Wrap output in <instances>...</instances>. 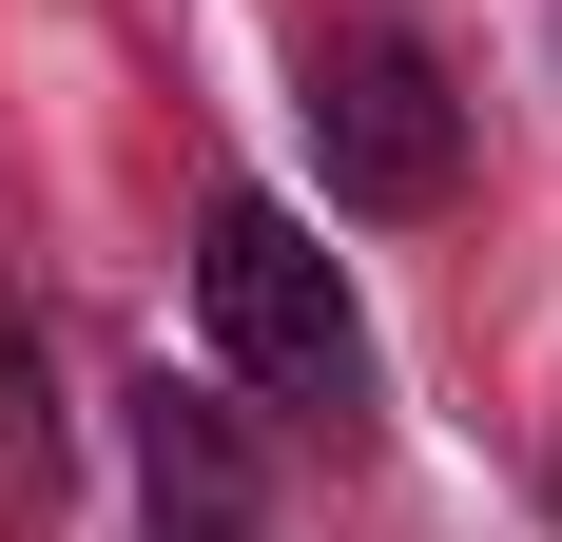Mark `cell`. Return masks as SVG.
<instances>
[{
  "mask_svg": "<svg viewBox=\"0 0 562 542\" xmlns=\"http://www.w3.org/2000/svg\"><path fill=\"white\" fill-rule=\"evenodd\" d=\"M136 485H156V542H252V445H233V407H194V387H136Z\"/></svg>",
  "mask_w": 562,
  "mask_h": 542,
  "instance_id": "3",
  "label": "cell"
},
{
  "mask_svg": "<svg viewBox=\"0 0 562 542\" xmlns=\"http://www.w3.org/2000/svg\"><path fill=\"white\" fill-rule=\"evenodd\" d=\"M194 329H214V369L272 387V407H349V369H369L349 271H330V233L291 214V194H214V214H194Z\"/></svg>",
  "mask_w": 562,
  "mask_h": 542,
  "instance_id": "1",
  "label": "cell"
},
{
  "mask_svg": "<svg viewBox=\"0 0 562 542\" xmlns=\"http://www.w3.org/2000/svg\"><path fill=\"white\" fill-rule=\"evenodd\" d=\"M40 523H58V387L20 349V310H0V542H40Z\"/></svg>",
  "mask_w": 562,
  "mask_h": 542,
  "instance_id": "4",
  "label": "cell"
},
{
  "mask_svg": "<svg viewBox=\"0 0 562 542\" xmlns=\"http://www.w3.org/2000/svg\"><path fill=\"white\" fill-rule=\"evenodd\" d=\"M311 156H330V214H447V174H465L447 58L389 39V20H349V39L311 58Z\"/></svg>",
  "mask_w": 562,
  "mask_h": 542,
  "instance_id": "2",
  "label": "cell"
}]
</instances>
